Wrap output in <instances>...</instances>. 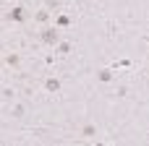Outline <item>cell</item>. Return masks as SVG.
I'll return each mask as SVG.
<instances>
[{"label": "cell", "mask_w": 149, "mask_h": 146, "mask_svg": "<svg viewBox=\"0 0 149 146\" xmlns=\"http://www.w3.org/2000/svg\"><path fill=\"white\" fill-rule=\"evenodd\" d=\"M42 42L55 44V42H58V31H55V29H45V31H42Z\"/></svg>", "instance_id": "6da1fadb"}, {"label": "cell", "mask_w": 149, "mask_h": 146, "mask_svg": "<svg viewBox=\"0 0 149 146\" xmlns=\"http://www.w3.org/2000/svg\"><path fill=\"white\" fill-rule=\"evenodd\" d=\"M47 89H50V91H58V89H60L58 78H50V81H47Z\"/></svg>", "instance_id": "7a4b0ae2"}, {"label": "cell", "mask_w": 149, "mask_h": 146, "mask_svg": "<svg viewBox=\"0 0 149 146\" xmlns=\"http://www.w3.org/2000/svg\"><path fill=\"white\" fill-rule=\"evenodd\" d=\"M10 18H16V21H21V18H24V13H21V8H16V10L10 13Z\"/></svg>", "instance_id": "3957f363"}]
</instances>
